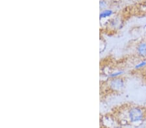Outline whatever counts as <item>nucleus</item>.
Returning a JSON list of instances; mask_svg holds the SVG:
<instances>
[{
  "label": "nucleus",
  "instance_id": "f257e3e1",
  "mask_svg": "<svg viewBox=\"0 0 146 128\" xmlns=\"http://www.w3.org/2000/svg\"><path fill=\"white\" fill-rule=\"evenodd\" d=\"M128 117L132 123H138L144 119V112L138 107H133L128 111Z\"/></svg>",
  "mask_w": 146,
  "mask_h": 128
},
{
  "label": "nucleus",
  "instance_id": "f03ea898",
  "mask_svg": "<svg viewBox=\"0 0 146 128\" xmlns=\"http://www.w3.org/2000/svg\"><path fill=\"white\" fill-rule=\"evenodd\" d=\"M125 83L123 80L119 77L112 78L110 81V87L112 90L120 91L123 89Z\"/></svg>",
  "mask_w": 146,
  "mask_h": 128
},
{
  "label": "nucleus",
  "instance_id": "7ed1b4c3",
  "mask_svg": "<svg viewBox=\"0 0 146 128\" xmlns=\"http://www.w3.org/2000/svg\"><path fill=\"white\" fill-rule=\"evenodd\" d=\"M136 53L141 58H146V41H142L136 46Z\"/></svg>",
  "mask_w": 146,
  "mask_h": 128
},
{
  "label": "nucleus",
  "instance_id": "20e7f679",
  "mask_svg": "<svg viewBox=\"0 0 146 128\" xmlns=\"http://www.w3.org/2000/svg\"><path fill=\"white\" fill-rule=\"evenodd\" d=\"M112 14H113V12L112 10H105L104 11H103L100 14V17L101 19H102V18L109 17V16H110Z\"/></svg>",
  "mask_w": 146,
  "mask_h": 128
},
{
  "label": "nucleus",
  "instance_id": "39448f33",
  "mask_svg": "<svg viewBox=\"0 0 146 128\" xmlns=\"http://www.w3.org/2000/svg\"><path fill=\"white\" fill-rule=\"evenodd\" d=\"M146 67V60H143V61L139 62L135 66V69H141L144 68Z\"/></svg>",
  "mask_w": 146,
  "mask_h": 128
},
{
  "label": "nucleus",
  "instance_id": "423d86ee",
  "mask_svg": "<svg viewBox=\"0 0 146 128\" xmlns=\"http://www.w3.org/2000/svg\"><path fill=\"white\" fill-rule=\"evenodd\" d=\"M124 72L123 71H116L115 73H113L112 74H110L109 75V77L111 78H117L119 77L120 75H122L123 74Z\"/></svg>",
  "mask_w": 146,
  "mask_h": 128
},
{
  "label": "nucleus",
  "instance_id": "0eeeda50",
  "mask_svg": "<svg viewBox=\"0 0 146 128\" xmlns=\"http://www.w3.org/2000/svg\"><path fill=\"white\" fill-rule=\"evenodd\" d=\"M105 6H106L105 1H100V7H101V8H104V7H105Z\"/></svg>",
  "mask_w": 146,
  "mask_h": 128
},
{
  "label": "nucleus",
  "instance_id": "6e6552de",
  "mask_svg": "<svg viewBox=\"0 0 146 128\" xmlns=\"http://www.w3.org/2000/svg\"><path fill=\"white\" fill-rule=\"evenodd\" d=\"M143 76H144V77H145V78L146 79V68L145 69V70H144V71H143Z\"/></svg>",
  "mask_w": 146,
  "mask_h": 128
},
{
  "label": "nucleus",
  "instance_id": "1a4fd4ad",
  "mask_svg": "<svg viewBox=\"0 0 146 128\" xmlns=\"http://www.w3.org/2000/svg\"><path fill=\"white\" fill-rule=\"evenodd\" d=\"M145 126H146V123H145Z\"/></svg>",
  "mask_w": 146,
  "mask_h": 128
}]
</instances>
